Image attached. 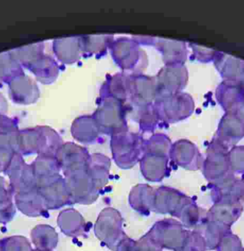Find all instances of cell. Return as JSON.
I'll use <instances>...</instances> for the list:
<instances>
[{
	"mask_svg": "<svg viewBox=\"0 0 244 251\" xmlns=\"http://www.w3.org/2000/svg\"><path fill=\"white\" fill-rule=\"evenodd\" d=\"M62 145L60 136L53 129L38 126L20 130L16 152L22 155L38 154L55 156Z\"/></svg>",
	"mask_w": 244,
	"mask_h": 251,
	"instance_id": "1",
	"label": "cell"
},
{
	"mask_svg": "<svg viewBox=\"0 0 244 251\" xmlns=\"http://www.w3.org/2000/svg\"><path fill=\"white\" fill-rule=\"evenodd\" d=\"M154 107L159 118L175 123L189 117L194 112L195 105L191 95L180 92L160 94Z\"/></svg>",
	"mask_w": 244,
	"mask_h": 251,
	"instance_id": "2",
	"label": "cell"
},
{
	"mask_svg": "<svg viewBox=\"0 0 244 251\" xmlns=\"http://www.w3.org/2000/svg\"><path fill=\"white\" fill-rule=\"evenodd\" d=\"M229 150L214 137L209 143L201 169L204 177L210 184L217 183L229 175L234 174L229 165Z\"/></svg>",
	"mask_w": 244,
	"mask_h": 251,
	"instance_id": "3",
	"label": "cell"
},
{
	"mask_svg": "<svg viewBox=\"0 0 244 251\" xmlns=\"http://www.w3.org/2000/svg\"><path fill=\"white\" fill-rule=\"evenodd\" d=\"M92 117L103 133L113 136L126 130L123 105L115 98H104Z\"/></svg>",
	"mask_w": 244,
	"mask_h": 251,
	"instance_id": "4",
	"label": "cell"
},
{
	"mask_svg": "<svg viewBox=\"0 0 244 251\" xmlns=\"http://www.w3.org/2000/svg\"><path fill=\"white\" fill-rule=\"evenodd\" d=\"M111 148L116 162L122 167H130L139 160L144 145L139 135L125 130L113 135Z\"/></svg>",
	"mask_w": 244,
	"mask_h": 251,
	"instance_id": "5",
	"label": "cell"
},
{
	"mask_svg": "<svg viewBox=\"0 0 244 251\" xmlns=\"http://www.w3.org/2000/svg\"><path fill=\"white\" fill-rule=\"evenodd\" d=\"M4 173L10 179L13 195L37 188L32 165L26 164L22 155L17 152H15Z\"/></svg>",
	"mask_w": 244,
	"mask_h": 251,
	"instance_id": "6",
	"label": "cell"
},
{
	"mask_svg": "<svg viewBox=\"0 0 244 251\" xmlns=\"http://www.w3.org/2000/svg\"><path fill=\"white\" fill-rule=\"evenodd\" d=\"M244 137V111L225 112L219 122L215 139L228 149Z\"/></svg>",
	"mask_w": 244,
	"mask_h": 251,
	"instance_id": "7",
	"label": "cell"
},
{
	"mask_svg": "<svg viewBox=\"0 0 244 251\" xmlns=\"http://www.w3.org/2000/svg\"><path fill=\"white\" fill-rule=\"evenodd\" d=\"M210 196L214 203H244V180L235 174L210 184Z\"/></svg>",
	"mask_w": 244,
	"mask_h": 251,
	"instance_id": "8",
	"label": "cell"
},
{
	"mask_svg": "<svg viewBox=\"0 0 244 251\" xmlns=\"http://www.w3.org/2000/svg\"><path fill=\"white\" fill-rule=\"evenodd\" d=\"M188 80V70L184 64H166L156 78L158 95L180 92Z\"/></svg>",
	"mask_w": 244,
	"mask_h": 251,
	"instance_id": "9",
	"label": "cell"
},
{
	"mask_svg": "<svg viewBox=\"0 0 244 251\" xmlns=\"http://www.w3.org/2000/svg\"><path fill=\"white\" fill-rule=\"evenodd\" d=\"M110 47L113 58L123 70H135L144 61V52L132 39L120 38L112 42Z\"/></svg>",
	"mask_w": 244,
	"mask_h": 251,
	"instance_id": "10",
	"label": "cell"
},
{
	"mask_svg": "<svg viewBox=\"0 0 244 251\" xmlns=\"http://www.w3.org/2000/svg\"><path fill=\"white\" fill-rule=\"evenodd\" d=\"M129 98L137 106L151 105L158 95L156 79L140 75L129 76Z\"/></svg>",
	"mask_w": 244,
	"mask_h": 251,
	"instance_id": "11",
	"label": "cell"
},
{
	"mask_svg": "<svg viewBox=\"0 0 244 251\" xmlns=\"http://www.w3.org/2000/svg\"><path fill=\"white\" fill-rule=\"evenodd\" d=\"M216 98L225 112L244 111V86L223 80L216 87Z\"/></svg>",
	"mask_w": 244,
	"mask_h": 251,
	"instance_id": "12",
	"label": "cell"
},
{
	"mask_svg": "<svg viewBox=\"0 0 244 251\" xmlns=\"http://www.w3.org/2000/svg\"><path fill=\"white\" fill-rule=\"evenodd\" d=\"M55 158L64 173L87 168L91 161L84 148L72 143L63 144L57 150Z\"/></svg>",
	"mask_w": 244,
	"mask_h": 251,
	"instance_id": "13",
	"label": "cell"
},
{
	"mask_svg": "<svg viewBox=\"0 0 244 251\" xmlns=\"http://www.w3.org/2000/svg\"><path fill=\"white\" fill-rule=\"evenodd\" d=\"M171 154L174 162L188 170H199L202 167V155L199 150L191 141H177L171 148Z\"/></svg>",
	"mask_w": 244,
	"mask_h": 251,
	"instance_id": "14",
	"label": "cell"
},
{
	"mask_svg": "<svg viewBox=\"0 0 244 251\" xmlns=\"http://www.w3.org/2000/svg\"><path fill=\"white\" fill-rule=\"evenodd\" d=\"M214 64L223 81L233 82L244 86V60L218 51Z\"/></svg>",
	"mask_w": 244,
	"mask_h": 251,
	"instance_id": "15",
	"label": "cell"
},
{
	"mask_svg": "<svg viewBox=\"0 0 244 251\" xmlns=\"http://www.w3.org/2000/svg\"><path fill=\"white\" fill-rule=\"evenodd\" d=\"M8 84L10 98L16 103L28 105L36 102L39 98L38 86L24 73L15 77Z\"/></svg>",
	"mask_w": 244,
	"mask_h": 251,
	"instance_id": "16",
	"label": "cell"
},
{
	"mask_svg": "<svg viewBox=\"0 0 244 251\" xmlns=\"http://www.w3.org/2000/svg\"><path fill=\"white\" fill-rule=\"evenodd\" d=\"M243 211V204L216 202L207 211L205 220L231 227L241 217Z\"/></svg>",
	"mask_w": 244,
	"mask_h": 251,
	"instance_id": "17",
	"label": "cell"
},
{
	"mask_svg": "<svg viewBox=\"0 0 244 251\" xmlns=\"http://www.w3.org/2000/svg\"><path fill=\"white\" fill-rule=\"evenodd\" d=\"M53 50L59 61L72 64L79 59L82 53L80 37L60 38L53 42Z\"/></svg>",
	"mask_w": 244,
	"mask_h": 251,
	"instance_id": "18",
	"label": "cell"
},
{
	"mask_svg": "<svg viewBox=\"0 0 244 251\" xmlns=\"http://www.w3.org/2000/svg\"><path fill=\"white\" fill-rule=\"evenodd\" d=\"M16 207L23 214L32 217L41 215L46 208L44 201L41 198L38 187L27 192L14 195Z\"/></svg>",
	"mask_w": 244,
	"mask_h": 251,
	"instance_id": "19",
	"label": "cell"
},
{
	"mask_svg": "<svg viewBox=\"0 0 244 251\" xmlns=\"http://www.w3.org/2000/svg\"><path fill=\"white\" fill-rule=\"evenodd\" d=\"M26 69L30 70L37 80L44 84L54 82L59 73L58 65L56 61L51 57L44 54L31 63Z\"/></svg>",
	"mask_w": 244,
	"mask_h": 251,
	"instance_id": "20",
	"label": "cell"
},
{
	"mask_svg": "<svg viewBox=\"0 0 244 251\" xmlns=\"http://www.w3.org/2000/svg\"><path fill=\"white\" fill-rule=\"evenodd\" d=\"M157 46L166 64H184L188 58L187 45L182 41L160 39Z\"/></svg>",
	"mask_w": 244,
	"mask_h": 251,
	"instance_id": "21",
	"label": "cell"
},
{
	"mask_svg": "<svg viewBox=\"0 0 244 251\" xmlns=\"http://www.w3.org/2000/svg\"><path fill=\"white\" fill-rule=\"evenodd\" d=\"M100 130L93 117L84 116L73 122L72 133L73 138L83 143L94 142L98 137Z\"/></svg>",
	"mask_w": 244,
	"mask_h": 251,
	"instance_id": "22",
	"label": "cell"
},
{
	"mask_svg": "<svg viewBox=\"0 0 244 251\" xmlns=\"http://www.w3.org/2000/svg\"><path fill=\"white\" fill-rule=\"evenodd\" d=\"M167 161L166 155L147 152L142 160V171L145 177L152 181L160 180L164 176Z\"/></svg>",
	"mask_w": 244,
	"mask_h": 251,
	"instance_id": "23",
	"label": "cell"
},
{
	"mask_svg": "<svg viewBox=\"0 0 244 251\" xmlns=\"http://www.w3.org/2000/svg\"><path fill=\"white\" fill-rule=\"evenodd\" d=\"M31 238L38 251H51L55 248L57 242V233L52 227L46 225H41L33 228Z\"/></svg>",
	"mask_w": 244,
	"mask_h": 251,
	"instance_id": "24",
	"label": "cell"
},
{
	"mask_svg": "<svg viewBox=\"0 0 244 251\" xmlns=\"http://www.w3.org/2000/svg\"><path fill=\"white\" fill-rule=\"evenodd\" d=\"M199 227H201V231L198 232L202 235L205 240L207 251L216 250L223 236L232 232L231 227L206 221L205 220Z\"/></svg>",
	"mask_w": 244,
	"mask_h": 251,
	"instance_id": "25",
	"label": "cell"
},
{
	"mask_svg": "<svg viewBox=\"0 0 244 251\" xmlns=\"http://www.w3.org/2000/svg\"><path fill=\"white\" fill-rule=\"evenodd\" d=\"M14 198L10 183L0 176V223L10 222L16 210L13 205Z\"/></svg>",
	"mask_w": 244,
	"mask_h": 251,
	"instance_id": "26",
	"label": "cell"
},
{
	"mask_svg": "<svg viewBox=\"0 0 244 251\" xmlns=\"http://www.w3.org/2000/svg\"><path fill=\"white\" fill-rule=\"evenodd\" d=\"M19 131L14 120L0 114V145L12 148L16 152Z\"/></svg>",
	"mask_w": 244,
	"mask_h": 251,
	"instance_id": "27",
	"label": "cell"
},
{
	"mask_svg": "<svg viewBox=\"0 0 244 251\" xmlns=\"http://www.w3.org/2000/svg\"><path fill=\"white\" fill-rule=\"evenodd\" d=\"M44 43L37 42L12 50V52L21 65L26 68L31 63L44 54Z\"/></svg>",
	"mask_w": 244,
	"mask_h": 251,
	"instance_id": "28",
	"label": "cell"
},
{
	"mask_svg": "<svg viewBox=\"0 0 244 251\" xmlns=\"http://www.w3.org/2000/svg\"><path fill=\"white\" fill-rule=\"evenodd\" d=\"M110 96L120 102L126 101L129 98V77L123 74H117L112 76L107 85Z\"/></svg>",
	"mask_w": 244,
	"mask_h": 251,
	"instance_id": "29",
	"label": "cell"
},
{
	"mask_svg": "<svg viewBox=\"0 0 244 251\" xmlns=\"http://www.w3.org/2000/svg\"><path fill=\"white\" fill-rule=\"evenodd\" d=\"M206 214L205 210L200 208L194 202L185 207L179 218L185 227L192 228L199 227L204 223Z\"/></svg>",
	"mask_w": 244,
	"mask_h": 251,
	"instance_id": "30",
	"label": "cell"
},
{
	"mask_svg": "<svg viewBox=\"0 0 244 251\" xmlns=\"http://www.w3.org/2000/svg\"><path fill=\"white\" fill-rule=\"evenodd\" d=\"M113 36L110 35H94L80 37L82 52L96 53L104 50L113 42Z\"/></svg>",
	"mask_w": 244,
	"mask_h": 251,
	"instance_id": "31",
	"label": "cell"
},
{
	"mask_svg": "<svg viewBox=\"0 0 244 251\" xmlns=\"http://www.w3.org/2000/svg\"><path fill=\"white\" fill-rule=\"evenodd\" d=\"M0 251H33L26 238L10 236L0 239Z\"/></svg>",
	"mask_w": 244,
	"mask_h": 251,
	"instance_id": "32",
	"label": "cell"
},
{
	"mask_svg": "<svg viewBox=\"0 0 244 251\" xmlns=\"http://www.w3.org/2000/svg\"><path fill=\"white\" fill-rule=\"evenodd\" d=\"M231 171L234 174L244 173V145H235L229 150Z\"/></svg>",
	"mask_w": 244,
	"mask_h": 251,
	"instance_id": "33",
	"label": "cell"
},
{
	"mask_svg": "<svg viewBox=\"0 0 244 251\" xmlns=\"http://www.w3.org/2000/svg\"><path fill=\"white\" fill-rule=\"evenodd\" d=\"M242 248V243L240 238L230 232L223 236L216 248V251H241Z\"/></svg>",
	"mask_w": 244,
	"mask_h": 251,
	"instance_id": "34",
	"label": "cell"
},
{
	"mask_svg": "<svg viewBox=\"0 0 244 251\" xmlns=\"http://www.w3.org/2000/svg\"><path fill=\"white\" fill-rule=\"evenodd\" d=\"M194 53V58L200 62L208 63L214 61L218 51L195 44H190Z\"/></svg>",
	"mask_w": 244,
	"mask_h": 251,
	"instance_id": "35",
	"label": "cell"
},
{
	"mask_svg": "<svg viewBox=\"0 0 244 251\" xmlns=\"http://www.w3.org/2000/svg\"><path fill=\"white\" fill-rule=\"evenodd\" d=\"M14 153L12 148L0 145V173L7 170Z\"/></svg>",
	"mask_w": 244,
	"mask_h": 251,
	"instance_id": "36",
	"label": "cell"
},
{
	"mask_svg": "<svg viewBox=\"0 0 244 251\" xmlns=\"http://www.w3.org/2000/svg\"><path fill=\"white\" fill-rule=\"evenodd\" d=\"M3 83H5V80H4V73H3L2 69H1V65H0V85Z\"/></svg>",
	"mask_w": 244,
	"mask_h": 251,
	"instance_id": "37",
	"label": "cell"
},
{
	"mask_svg": "<svg viewBox=\"0 0 244 251\" xmlns=\"http://www.w3.org/2000/svg\"><path fill=\"white\" fill-rule=\"evenodd\" d=\"M241 251H244V248H243L242 249H241Z\"/></svg>",
	"mask_w": 244,
	"mask_h": 251,
	"instance_id": "38",
	"label": "cell"
},
{
	"mask_svg": "<svg viewBox=\"0 0 244 251\" xmlns=\"http://www.w3.org/2000/svg\"><path fill=\"white\" fill-rule=\"evenodd\" d=\"M38 251V250H35V251Z\"/></svg>",
	"mask_w": 244,
	"mask_h": 251,
	"instance_id": "39",
	"label": "cell"
}]
</instances>
